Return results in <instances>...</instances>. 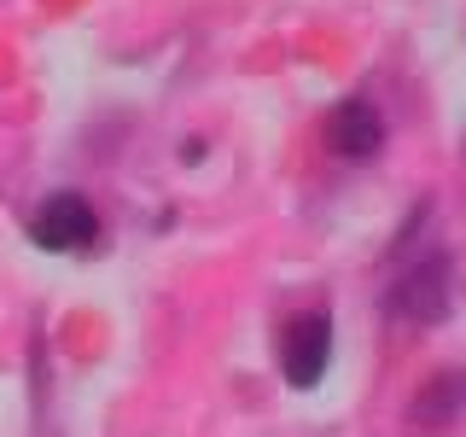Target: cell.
<instances>
[{"mask_svg": "<svg viewBox=\"0 0 466 437\" xmlns=\"http://www.w3.org/2000/svg\"><path fill=\"white\" fill-rule=\"evenodd\" d=\"M461 408H466V373H431L420 397L408 402V414H414V426H449Z\"/></svg>", "mask_w": 466, "mask_h": 437, "instance_id": "5b68a950", "label": "cell"}, {"mask_svg": "<svg viewBox=\"0 0 466 437\" xmlns=\"http://www.w3.org/2000/svg\"><path fill=\"white\" fill-rule=\"evenodd\" d=\"M29 239L41 251H87L99 239V216L82 193H47L29 216Z\"/></svg>", "mask_w": 466, "mask_h": 437, "instance_id": "7a4b0ae2", "label": "cell"}, {"mask_svg": "<svg viewBox=\"0 0 466 437\" xmlns=\"http://www.w3.org/2000/svg\"><path fill=\"white\" fill-rule=\"evenodd\" d=\"M327 361H332V320H327V310H309V315L286 320V332H280V373L291 379V385L298 391L320 385Z\"/></svg>", "mask_w": 466, "mask_h": 437, "instance_id": "3957f363", "label": "cell"}, {"mask_svg": "<svg viewBox=\"0 0 466 437\" xmlns=\"http://www.w3.org/2000/svg\"><path fill=\"white\" fill-rule=\"evenodd\" d=\"M327 146L344 164H368L379 146H385V117H379L373 99H339L327 111Z\"/></svg>", "mask_w": 466, "mask_h": 437, "instance_id": "277c9868", "label": "cell"}, {"mask_svg": "<svg viewBox=\"0 0 466 437\" xmlns=\"http://www.w3.org/2000/svg\"><path fill=\"white\" fill-rule=\"evenodd\" d=\"M449 257H420L414 269L402 274L397 286H390V298H385V310L390 320H408V327H437V320L449 315Z\"/></svg>", "mask_w": 466, "mask_h": 437, "instance_id": "6da1fadb", "label": "cell"}]
</instances>
